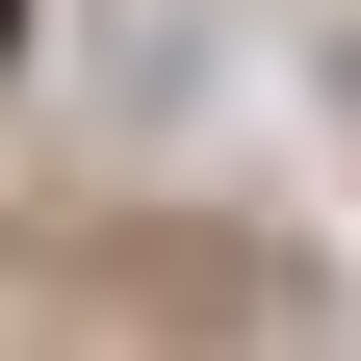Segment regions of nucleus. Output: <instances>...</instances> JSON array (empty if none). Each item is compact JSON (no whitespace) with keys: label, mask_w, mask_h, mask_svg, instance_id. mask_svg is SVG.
Here are the masks:
<instances>
[{"label":"nucleus","mask_w":361,"mask_h":361,"mask_svg":"<svg viewBox=\"0 0 361 361\" xmlns=\"http://www.w3.org/2000/svg\"><path fill=\"white\" fill-rule=\"evenodd\" d=\"M0 52H26V0H0Z\"/></svg>","instance_id":"nucleus-1"}]
</instances>
